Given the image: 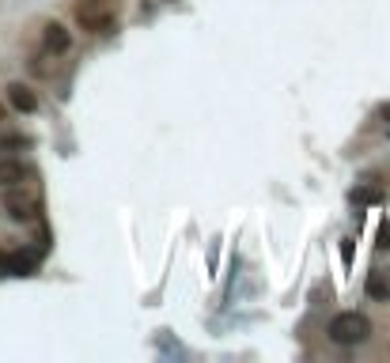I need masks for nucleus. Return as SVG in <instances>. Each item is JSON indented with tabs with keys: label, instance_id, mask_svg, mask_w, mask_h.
I'll return each mask as SVG.
<instances>
[{
	"label": "nucleus",
	"instance_id": "f257e3e1",
	"mask_svg": "<svg viewBox=\"0 0 390 363\" xmlns=\"http://www.w3.org/2000/svg\"><path fill=\"white\" fill-rule=\"evenodd\" d=\"M72 15H76L80 30H87V34H107L118 19V4L114 0H76Z\"/></svg>",
	"mask_w": 390,
	"mask_h": 363
},
{
	"label": "nucleus",
	"instance_id": "f03ea898",
	"mask_svg": "<svg viewBox=\"0 0 390 363\" xmlns=\"http://www.w3.org/2000/svg\"><path fill=\"white\" fill-rule=\"evenodd\" d=\"M4 212H8V219H16V223H34L42 212V197L34 193V189L23 186H8L4 189Z\"/></svg>",
	"mask_w": 390,
	"mask_h": 363
},
{
	"label": "nucleus",
	"instance_id": "7ed1b4c3",
	"mask_svg": "<svg viewBox=\"0 0 390 363\" xmlns=\"http://www.w3.org/2000/svg\"><path fill=\"white\" fill-rule=\"evenodd\" d=\"M371 337V322H367L364 314H356V310H341V314L329 322V340L334 344H364V340Z\"/></svg>",
	"mask_w": 390,
	"mask_h": 363
},
{
	"label": "nucleus",
	"instance_id": "20e7f679",
	"mask_svg": "<svg viewBox=\"0 0 390 363\" xmlns=\"http://www.w3.org/2000/svg\"><path fill=\"white\" fill-rule=\"evenodd\" d=\"M39 261H42L39 250H12V254L0 257V269L12 272V276H34V272H39Z\"/></svg>",
	"mask_w": 390,
	"mask_h": 363
},
{
	"label": "nucleus",
	"instance_id": "39448f33",
	"mask_svg": "<svg viewBox=\"0 0 390 363\" xmlns=\"http://www.w3.org/2000/svg\"><path fill=\"white\" fill-rule=\"evenodd\" d=\"M42 45H46V53L61 57V53L72 50V34L61 27V23H46V30H42Z\"/></svg>",
	"mask_w": 390,
	"mask_h": 363
},
{
	"label": "nucleus",
	"instance_id": "423d86ee",
	"mask_svg": "<svg viewBox=\"0 0 390 363\" xmlns=\"http://www.w3.org/2000/svg\"><path fill=\"white\" fill-rule=\"evenodd\" d=\"M27 178H31V166L27 163H19V159H0V189L23 186Z\"/></svg>",
	"mask_w": 390,
	"mask_h": 363
},
{
	"label": "nucleus",
	"instance_id": "0eeeda50",
	"mask_svg": "<svg viewBox=\"0 0 390 363\" xmlns=\"http://www.w3.org/2000/svg\"><path fill=\"white\" fill-rule=\"evenodd\" d=\"M8 102H12V110H19V113H34V110H39V95H34L27 83H12V87H8Z\"/></svg>",
	"mask_w": 390,
	"mask_h": 363
},
{
	"label": "nucleus",
	"instance_id": "6e6552de",
	"mask_svg": "<svg viewBox=\"0 0 390 363\" xmlns=\"http://www.w3.org/2000/svg\"><path fill=\"white\" fill-rule=\"evenodd\" d=\"M364 287H367V295H371V299H390V284L379 276V272H371Z\"/></svg>",
	"mask_w": 390,
	"mask_h": 363
},
{
	"label": "nucleus",
	"instance_id": "1a4fd4ad",
	"mask_svg": "<svg viewBox=\"0 0 390 363\" xmlns=\"http://www.w3.org/2000/svg\"><path fill=\"white\" fill-rule=\"evenodd\" d=\"M16 148H31V136H23V133L0 136V151H16Z\"/></svg>",
	"mask_w": 390,
	"mask_h": 363
},
{
	"label": "nucleus",
	"instance_id": "9d476101",
	"mask_svg": "<svg viewBox=\"0 0 390 363\" xmlns=\"http://www.w3.org/2000/svg\"><path fill=\"white\" fill-rule=\"evenodd\" d=\"M352 197H356V201H364V204H371V201H379V189H375V186H364V189H356V193H352Z\"/></svg>",
	"mask_w": 390,
	"mask_h": 363
},
{
	"label": "nucleus",
	"instance_id": "9b49d317",
	"mask_svg": "<svg viewBox=\"0 0 390 363\" xmlns=\"http://www.w3.org/2000/svg\"><path fill=\"white\" fill-rule=\"evenodd\" d=\"M379 118H382V121H390V102H382V106H379Z\"/></svg>",
	"mask_w": 390,
	"mask_h": 363
}]
</instances>
